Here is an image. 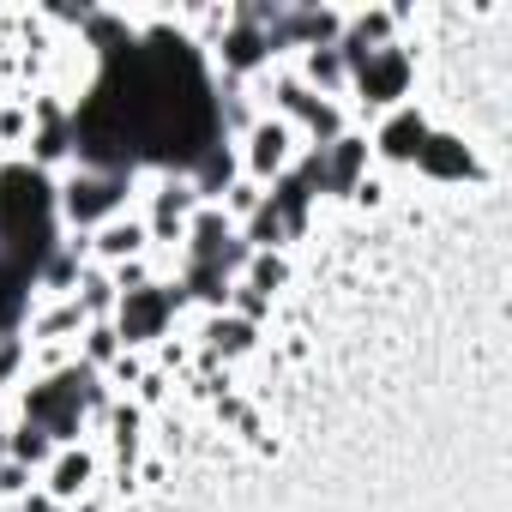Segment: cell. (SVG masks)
I'll return each mask as SVG.
<instances>
[{"instance_id": "cell-7", "label": "cell", "mask_w": 512, "mask_h": 512, "mask_svg": "<svg viewBox=\"0 0 512 512\" xmlns=\"http://www.w3.org/2000/svg\"><path fill=\"white\" fill-rule=\"evenodd\" d=\"M422 145H428V127H422L416 115H398V121L386 127V151H392V157H422Z\"/></svg>"}, {"instance_id": "cell-10", "label": "cell", "mask_w": 512, "mask_h": 512, "mask_svg": "<svg viewBox=\"0 0 512 512\" xmlns=\"http://www.w3.org/2000/svg\"><path fill=\"white\" fill-rule=\"evenodd\" d=\"M43 452H49V434L25 422V434H19V458H43Z\"/></svg>"}, {"instance_id": "cell-9", "label": "cell", "mask_w": 512, "mask_h": 512, "mask_svg": "<svg viewBox=\"0 0 512 512\" xmlns=\"http://www.w3.org/2000/svg\"><path fill=\"white\" fill-rule=\"evenodd\" d=\"M85 476H91V464H85V458H67V464L55 470V488H61V494H73V488H79Z\"/></svg>"}, {"instance_id": "cell-1", "label": "cell", "mask_w": 512, "mask_h": 512, "mask_svg": "<svg viewBox=\"0 0 512 512\" xmlns=\"http://www.w3.org/2000/svg\"><path fill=\"white\" fill-rule=\"evenodd\" d=\"M91 163H187L217 175V103L199 55L181 37H145L109 49L91 103L73 121Z\"/></svg>"}, {"instance_id": "cell-5", "label": "cell", "mask_w": 512, "mask_h": 512, "mask_svg": "<svg viewBox=\"0 0 512 512\" xmlns=\"http://www.w3.org/2000/svg\"><path fill=\"white\" fill-rule=\"evenodd\" d=\"M115 199H121V175H97V181H79L67 205H73V217H103Z\"/></svg>"}, {"instance_id": "cell-11", "label": "cell", "mask_w": 512, "mask_h": 512, "mask_svg": "<svg viewBox=\"0 0 512 512\" xmlns=\"http://www.w3.org/2000/svg\"><path fill=\"white\" fill-rule=\"evenodd\" d=\"M278 145H284V133H260V163H266V169L278 163Z\"/></svg>"}, {"instance_id": "cell-12", "label": "cell", "mask_w": 512, "mask_h": 512, "mask_svg": "<svg viewBox=\"0 0 512 512\" xmlns=\"http://www.w3.org/2000/svg\"><path fill=\"white\" fill-rule=\"evenodd\" d=\"M13 362H19V350H13V344H0V374H7Z\"/></svg>"}, {"instance_id": "cell-3", "label": "cell", "mask_w": 512, "mask_h": 512, "mask_svg": "<svg viewBox=\"0 0 512 512\" xmlns=\"http://www.w3.org/2000/svg\"><path fill=\"white\" fill-rule=\"evenodd\" d=\"M85 404H97V374H91V368H73V374L49 380L43 392H31L25 416H31V428H43V434H73V422H79Z\"/></svg>"}, {"instance_id": "cell-2", "label": "cell", "mask_w": 512, "mask_h": 512, "mask_svg": "<svg viewBox=\"0 0 512 512\" xmlns=\"http://www.w3.org/2000/svg\"><path fill=\"white\" fill-rule=\"evenodd\" d=\"M55 241V199L37 169L0 175V326H13L25 308V284L43 272Z\"/></svg>"}, {"instance_id": "cell-6", "label": "cell", "mask_w": 512, "mask_h": 512, "mask_svg": "<svg viewBox=\"0 0 512 512\" xmlns=\"http://www.w3.org/2000/svg\"><path fill=\"white\" fill-rule=\"evenodd\" d=\"M163 314H169V296H133L127 314H121V326H127V338H145V332L163 326Z\"/></svg>"}, {"instance_id": "cell-8", "label": "cell", "mask_w": 512, "mask_h": 512, "mask_svg": "<svg viewBox=\"0 0 512 512\" xmlns=\"http://www.w3.org/2000/svg\"><path fill=\"white\" fill-rule=\"evenodd\" d=\"M422 163L440 169V175H464V169H470V157H464V151H446V139H428V145H422Z\"/></svg>"}, {"instance_id": "cell-4", "label": "cell", "mask_w": 512, "mask_h": 512, "mask_svg": "<svg viewBox=\"0 0 512 512\" xmlns=\"http://www.w3.org/2000/svg\"><path fill=\"white\" fill-rule=\"evenodd\" d=\"M398 85H404V55L398 49H380L374 61H362V91L368 97H398Z\"/></svg>"}]
</instances>
